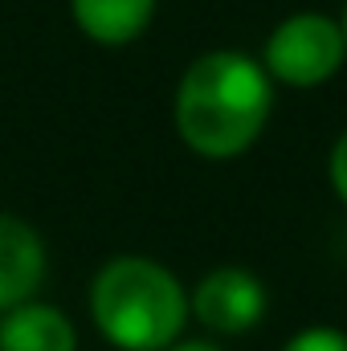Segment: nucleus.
<instances>
[{
  "label": "nucleus",
  "mask_w": 347,
  "mask_h": 351,
  "mask_svg": "<svg viewBox=\"0 0 347 351\" xmlns=\"http://www.w3.org/2000/svg\"><path fill=\"white\" fill-rule=\"evenodd\" d=\"M270 74L250 53L213 49L196 58L176 90L180 139L204 160H233L254 147L270 119Z\"/></svg>",
  "instance_id": "f257e3e1"
},
{
  "label": "nucleus",
  "mask_w": 347,
  "mask_h": 351,
  "mask_svg": "<svg viewBox=\"0 0 347 351\" xmlns=\"http://www.w3.org/2000/svg\"><path fill=\"white\" fill-rule=\"evenodd\" d=\"M188 290L152 258H110L90 282V319L119 351H168L188 323Z\"/></svg>",
  "instance_id": "f03ea898"
},
{
  "label": "nucleus",
  "mask_w": 347,
  "mask_h": 351,
  "mask_svg": "<svg viewBox=\"0 0 347 351\" xmlns=\"http://www.w3.org/2000/svg\"><path fill=\"white\" fill-rule=\"evenodd\" d=\"M347 62L344 29L323 12H294L270 37L261 53V70L286 86H319L339 74Z\"/></svg>",
  "instance_id": "7ed1b4c3"
},
{
  "label": "nucleus",
  "mask_w": 347,
  "mask_h": 351,
  "mask_svg": "<svg viewBox=\"0 0 347 351\" xmlns=\"http://www.w3.org/2000/svg\"><path fill=\"white\" fill-rule=\"evenodd\" d=\"M265 286H261L258 274L241 269V265H221V269H208L196 290L188 294V306L196 315V323L208 331V335H250L265 319Z\"/></svg>",
  "instance_id": "20e7f679"
},
{
  "label": "nucleus",
  "mask_w": 347,
  "mask_h": 351,
  "mask_svg": "<svg viewBox=\"0 0 347 351\" xmlns=\"http://www.w3.org/2000/svg\"><path fill=\"white\" fill-rule=\"evenodd\" d=\"M45 265L49 258L41 233L21 217L0 213V315L21 302H33L45 282Z\"/></svg>",
  "instance_id": "39448f33"
},
{
  "label": "nucleus",
  "mask_w": 347,
  "mask_h": 351,
  "mask_svg": "<svg viewBox=\"0 0 347 351\" xmlns=\"http://www.w3.org/2000/svg\"><path fill=\"white\" fill-rule=\"evenodd\" d=\"M0 351H78V331L58 306L33 298L0 315Z\"/></svg>",
  "instance_id": "423d86ee"
},
{
  "label": "nucleus",
  "mask_w": 347,
  "mask_h": 351,
  "mask_svg": "<svg viewBox=\"0 0 347 351\" xmlns=\"http://www.w3.org/2000/svg\"><path fill=\"white\" fill-rule=\"evenodd\" d=\"M70 8L78 29L98 45H127L156 16V0H70Z\"/></svg>",
  "instance_id": "0eeeda50"
},
{
  "label": "nucleus",
  "mask_w": 347,
  "mask_h": 351,
  "mask_svg": "<svg viewBox=\"0 0 347 351\" xmlns=\"http://www.w3.org/2000/svg\"><path fill=\"white\" fill-rule=\"evenodd\" d=\"M282 351H347V331L339 327H302Z\"/></svg>",
  "instance_id": "6e6552de"
},
{
  "label": "nucleus",
  "mask_w": 347,
  "mask_h": 351,
  "mask_svg": "<svg viewBox=\"0 0 347 351\" xmlns=\"http://www.w3.org/2000/svg\"><path fill=\"white\" fill-rule=\"evenodd\" d=\"M331 188L339 192V200L347 204V131L335 139V147H331Z\"/></svg>",
  "instance_id": "1a4fd4ad"
},
{
  "label": "nucleus",
  "mask_w": 347,
  "mask_h": 351,
  "mask_svg": "<svg viewBox=\"0 0 347 351\" xmlns=\"http://www.w3.org/2000/svg\"><path fill=\"white\" fill-rule=\"evenodd\" d=\"M168 351H225V348L213 343V339H180V343H172Z\"/></svg>",
  "instance_id": "9d476101"
},
{
  "label": "nucleus",
  "mask_w": 347,
  "mask_h": 351,
  "mask_svg": "<svg viewBox=\"0 0 347 351\" xmlns=\"http://www.w3.org/2000/svg\"><path fill=\"white\" fill-rule=\"evenodd\" d=\"M339 29H344V45H347V8H344V21H339Z\"/></svg>",
  "instance_id": "9b49d317"
}]
</instances>
